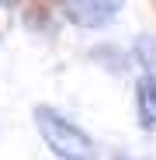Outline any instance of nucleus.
Masks as SVG:
<instances>
[{
  "label": "nucleus",
  "instance_id": "f257e3e1",
  "mask_svg": "<svg viewBox=\"0 0 156 160\" xmlns=\"http://www.w3.org/2000/svg\"><path fill=\"white\" fill-rule=\"evenodd\" d=\"M31 118H35V129L45 139V146L59 160H97V143L76 122H69L63 112H56L52 104H35Z\"/></svg>",
  "mask_w": 156,
  "mask_h": 160
},
{
  "label": "nucleus",
  "instance_id": "39448f33",
  "mask_svg": "<svg viewBox=\"0 0 156 160\" xmlns=\"http://www.w3.org/2000/svg\"><path fill=\"white\" fill-rule=\"evenodd\" d=\"M17 4V0H0V7H14Z\"/></svg>",
  "mask_w": 156,
  "mask_h": 160
},
{
  "label": "nucleus",
  "instance_id": "7ed1b4c3",
  "mask_svg": "<svg viewBox=\"0 0 156 160\" xmlns=\"http://www.w3.org/2000/svg\"><path fill=\"white\" fill-rule=\"evenodd\" d=\"M135 115L146 132H156V80L142 77L135 84Z\"/></svg>",
  "mask_w": 156,
  "mask_h": 160
},
{
  "label": "nucleus",
  "instance_id": "20e7f679",
  "mask_svg": "<svg viewBox=\"0 0 156 160\" xmlns=\"http://www.w3.org/2000/svg\"><path fill=\"white\" fill-rule=\"evenodd\" d=\"M135 59H139V66L146 70V77L156 80V38H153V35L135 38Z\"/></svg>",
  "mask_w": 156,
  "mask_h": 160
},
{
  "label": "nucleus",
  "instance_id": "f03ea898",
  "mask_svg": "<svg viewBox=\"0 0 156 160\" xmlns=\"http://www.w3.org/2000/svg\"><path fill=\"white\" fill-rule=\"evenodd\" d=\"M59 7L76 28H104L118 18L125 0H59Z\"/></svg>",
  "mask_w": 156,
  "mask_h": 160
}]
</instances>
